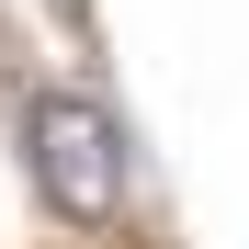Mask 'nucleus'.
<instances>
[{"label": "nucleus", "mask_w": 249, "mask_h": 249, "mask_svg": "<svg viewBox=\"0 0 249 249\" xmlns=\"http://www.w3.org/2000/svg\"><path fill=\"white\" fill-rule=\"evenodd\" d=\"M23 170H34V204H46L57 227H113L136 159H124V124H113L102 91H34V113H23Z\"/></svg>", "instance_id": "f257e3e1"}]
</instances>
